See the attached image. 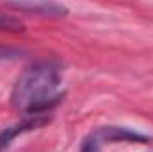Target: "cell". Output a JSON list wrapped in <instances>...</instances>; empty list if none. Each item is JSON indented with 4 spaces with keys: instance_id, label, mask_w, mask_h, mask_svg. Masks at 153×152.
I'll return each mask as SVG.
<instances>
[{
    "instance_id": "52a82bcc",
    "label": "cell",
    "mask_w": 153,
    "mask_h": 152,
    "mask_svg": "<svg viewBox=\"0 0 153 152\" xmlns=\"http://www.w3.org/2000/svg\"><path fill=\"white\" fill-rule=\"evenodd\" d=\"M16 52L13 50V48H7V47H0V56H5V57H9V56H14Z\"/></svg>"
},
{
    "instance_id": "3957f363",
    "label": "cell",
    "mask_w": 153,
    "mask_h": 152,
    "mask_svg": "<svg viewBox=\"0 0 153 152\" xmlns=\"http://www.w3.org/2000/svg\"><path fill=\"white\" fill-rule=\"evenodd\" d=\"M5 7L20 11V13L46 16V18H61V16H64L68 13L66 5L55 4V2H11Z\"/></svg>"
},
{
    "instance_id": "8992f818",
    "label": "cell",
    "mask_w": 153,
    "mask_h": 152,
    "mask_svg": "<svg viewBox=\"0 0 153 152\" xmlns=\"http://www.w3.org/2000/svg\"><path fill=\"white\" fill-rule=\"evenodd\" d=\"M80 152H100V141L94 134H91L80 147Z\"/></svg>"
},
{
    "instance_id": "6da1fadb",
    "label": "cell",
    "mask_w": 153,
    "mask_h": 152,
    "mask_svg": "<svg viewBox=\"0 0 153 152\" xmlns=\"http://www.w3.org/2000/svg\"><path fill=\"white\" fill-rule=\"evenodd\" d=\"M61 72L52 61H38L29 65L16 79L11 91L14 109L29 114H46L61 99Z\"/></svg>"
},
{
    "instance_id": "5b68a950",
    "label": "cell",
    "mask_w": 153,
    "mask_h": 152,
    "mask_svg": "<svg viewBox=\"0 0 153 152\" xmlns=\"http://www.w3.org/2000/svg\"><path fill=\"white\" fill-rule=\"evenodd\" d=\"M0 31H7V32H22L23 31V23L9 14L0 13Z\"/></svg>"
},
{
    "instance_id": "7a4b0ae2",
    "label": "cell",
    "mask_w": 153,
    "mask_h": 152,
    "mask_svg": "<svg viewBox=\"0 0 153 152\" xmlns=\"http://www.w3.org/2000/svg\"><path fill=\"white\" fill-rule=\"evenodd\" d=\"M48 116L46 114H29L27 118H23L22 122H16L9 127H5L4 131H0V152H4L14 138H18L23 132H29L32 129H39L43 125L48 123Z\"/></svg>"
},
{
    "instance_id": "277c9868",
    "label": "cell",
    "mask_w": 153,
    "mask_h": 152,
    "mask_svg": "<svg viewBox=\"0 0 153 152\" xmlns=\"http://www.w3.org/2000/svg\"><path fill=\"white\" fill-rule=\"evenodd\" d=\"M94 136L98 138V141L105 140V141H146L148 136L126 129V127H102L100 131L94 132Z\"/></svg>"
}]
</instances>
